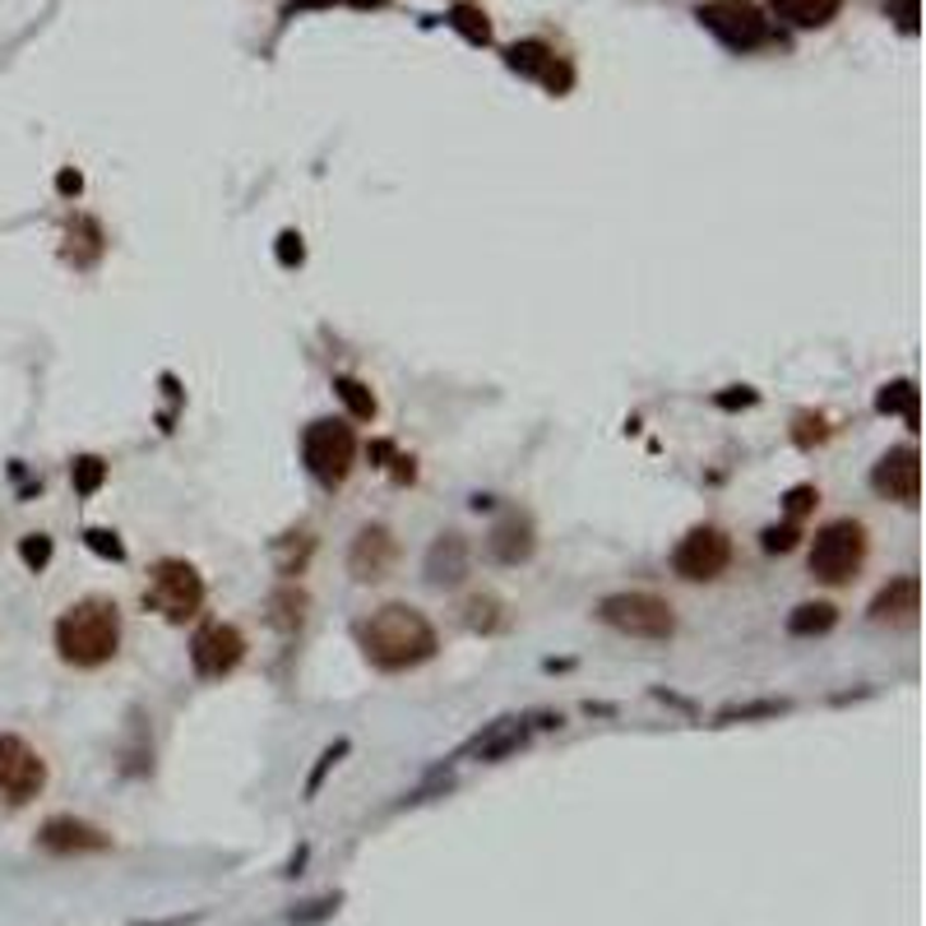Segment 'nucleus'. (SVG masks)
<instances>
[{"mask_svg":"<svg viewBox=\"0 0 926 926\" xmlns=\"http://www.w3.org/2000/svg\"><path fill=\"white\" fill-rule=\"evenodd\" d=\"M357 648L380 672H413V667L436 658L440 635H436V625L426 621V611L407 607V602H385L370 611L366 621H357Z\"/></svg>","mask_w":926,"mask_h":926,"instance_id":"f257e3e1","label":"nucleus"},{"mask_svg":"<svg viewBox=\"0 0 926 926\" xmlns=\"http://www.w3.org/2000/svg\"><path fill=\"white\" fill-rule=\"evenodd\" d=\"M51 639L65 667L98 672L121 654V607L111 598H80L56 617Z\"/></svg>","mask_w":926,"mask_h":926,"instance_id":"f03ea898","label":"nucleus"},{"mask_svg":"<svg viewBox=\"0 0 926 926\" xmlns=\"http://www.w3.org/2000/svg\"><path fill=\"white\" fill-rule=\"evenodd\" d=\"M695 19H699V24L709 28L728 51H736V56H751V51H759V47L783 42V33L773 28V19L759 10L755 0H699V5H695Z\"/></svg>","mask_w":926,"mask_h":926,"instance_id":"7ed1b4c3","label":"nucleus"},{"mask_svg":"<svg viewBox=\"0 0 926 926\" xmlns=\"http://www.w3.org/2000/svg\"><path fill=\"white\" fill-rule=\"evenodd\" d=\"M204 574L191 565V561H181V556H162V561L148 570V584H144V607L148 611H158L162 621H172V625H185L191 617H199V607H204Z\"/></svg>","mask_w":926,"mask_h":926,"instance_id":"20e7f679","label":"nucleus"},{"mask_svg":"<svg viewBox=\"0 0 926 926\" xmlns=\"http://www.w3.org/2000/svg\"><path fill=\"white\" fill-rule=\"evenodd\" d=\"M598 621L625 639H672L677 635L672 602L658 598V593H644V588L607 593V598L598 602Z\"/></svg>","mask_w":926,"mask_h":926,"instance_id":"39448f33","label":"nucleus"},{"mask_svg":"<svg viewBox=\"0 0 926 926\" xmlns=\"http://www.w3.org/2000/svg\"><path fill=\"white\" fill-rule=\"evenodd\" d=\"M811 574L820 584H848L852 574H857L866 565V524L862 519H829L825 528H815L811 537Z\"/></svg>","mask_w":926,"mask_h":926,"instance_id":"423d86ee","label":"nucleus"},{"mask_svg":"<svg viewBox=\"0 0 926 926\" xmlns=\"http://www.w3.org/2000/svg\"><path fill=\"white\" fill-rule=\"evenodd\" d=\"M302 459L310 477L320 482V487H343L348 473L357 468V431L343 422V417H320L306 426L302 436Z\"/></svg>","mask_w":926,"mask_h":926,"instance_id":"0eeeda50","label":"nucleus"},{"mask_svg":"<svg viewBox=\"0 0 926 926\" xmlns=\"http://www.w3.org/2000/svg\"><path fill=\"white\" fill-rule=\"evenodd\" d=\"M732 565V537L718 524H695L672 551V570L685 584H714Z\"/></svg>","mask_w":926,"mask_h":926,"instance_id":"6e6552de","label":"nucleus"},{"mask_svg":"<svg viewBox=\"0 0 926 926\" xmlns=\"http://www.w3.org/2000/svg\"><path fill=\"white\" fill-rule=\"evenodd\" d=\"M47 788V759L42 751L19 732H0V802L28 806Z\"/></svg>","mask_w":926,"mask_h":926,"instance_id":"1a4fd4ad","label":"nucleus"},{"mask_svg":"<svg viewBox=\"0 0 926 926\" xmlns=\"http://www.w3.org/2000/svg\"><path fill=\"white\" fill-rule=\"evenodd\" d=\"M246 635L232 621H204L191 639V667L199 681H222L246 662Z\"/></svg>","mask_w":926,"mask_h":926,"instance_id":"9d476101","label":"nucleus"},{"mask_svg":"<svg viewBox=\"0 0 926 926\" xmlns=\"http://www.w3.org/2000/svg\"><path fill=\"white\" fill-rule=\"evenodd\" d=\"M505 65L514 74H524V80H537L551 98H561V93L574 88V65L547 42V37H524V42L505 47Z\"/></svg>","mask_w":926,"mask_h":926,"instance_id":"9b49d317","label":"nucleus"},{"mask_svg":"<svg viewBox=\"0 0 926 926\" xmlns=\"http://www.w3.org/2000/svg\"><path fill=\"white\" fill-rule=\"evenodd\" d=\"M870 491H876L880 500H894V505H917V496H922L917 444H894V450H885L880 463L870 468Z\"/></svg>","mask_w":926,"mask_h":926,"instance_id":"f8f14e48","label":"nucleus"},{"mask_svg":"<svg viewBox=\"0 0 926 926\" xmlns=\"http://www.w3.org/2000/svg\"><path fill=\"white\" fill-rule=\"evenodd\" d=\"M399 565V537L385 524H366L348 547V574L357 584H380Z\"/></svg>","mask_w":926,"mask_h":926,"instance_id":"ddd939ff","label":"nucleus"},{"mask_svg":"<svg viewBox=\"0 0 926 926\" xmlns=\"http://www.w3.org/2000/svg\"><path fill=\"white\" fill-rule=\"evenodd\" d=\"M37 848L51 852V857H88V852H107L111 833L80 815H51V820L37 829Z\"/></svg>","mask_w":926,"mask_h":926,"instance_id":"4468645a","label":"nucleus"},{"mask_svg":"<svg viewBox=\"0 0 926 926\" xmlns=\"http://www.w3.org/2000/svg\"><path fill=\"white\" fill-rule=\"evenodd\" d=\"M468 565H473V547L463 533H440L436 543L426 547V561H422L431 588H459L468 580Z\"/></svg>","mask_w":926,"mask_h":926,"instance_id":"2eb2a0df","label":"nucleus"},{"mask_svg":"<svg viewBox=\"0 0 926 926\" xmlns=\"http://www.w3.org/2000/svg\"><path fill=\"white\" fill-rule=\"evenodd\" d=\"M528 736H533V728H528V718H496V722H487L468 746H463L454 759H482V765H496V759H505V755H514V751H524L528 746Z\"/></svg>","mask_w":926,"mask_h":926,"instance_id":"dca6fc26","label":"nucleus"},{"mask_svg":"<svg viewBox=\"0 0 926 926\" xmlns=\"http://www.w3.org/2000/svg\"><path fill=\"white\" fill-rule=\"evenodd\" d=\"M487 551H491L496 565H524V561H533V551H537V528H533V519H528L524 510L500 514L496 528H491V537H487Z\"/></svg>","mask_w":926,"mask_h":926,"instance_id":"f3484780","label":"nucleus"},{"mask_svg":"<svg viewBox=\"0 0 926 926\" xmlns=\"http://www.w3.org/2000/svg\"><path fill=\"white\" fill-rule=\"evenodd\" d=\"M922 607V584L917 574H899L894 584H885L870 602V621H913Z\"/></svg>","mask_w":926,"mask_h":926,"instance_id":"a211bd4d","label":"nucleus"},{"mask_svg":"<svg viewBox=\"0 0 926 926\" xmlns=\"http://www.w3.org/2000/svg\"><path fill=\"white\" fill-rule=\"evenodd\" d=\"M769 10L783 19L788 28L811 33V28H829L833 19H839L843 0H769Z\"/></svg>","mask_w":926,"mask_h":926,"instance_id":"6ab92c4d","label":"nucleus"},{"mask_svg":"<svg viewBox=\"0 0 926 926\" xmlns=\"http://www.w3.org/2000/svg\"><path fill=\"white\" fill-rule=\"evenodd\" d=\"M306 593L302 588H292V584H283L269 598V625L278 630V635H296V630L306 625Z\"/></svg>","mask_w":926,"mask_h":926,"instance_id":"aec40b11","label":"nucleus"},{"mask_svg":"<svg viewBox=\"0 0 926 926\" xmlns=\"http://www.w3.org/2000/svg\"><path fill=\"white\" fill-rule=\"evenodd\" d=\"M833 625H839V607L833 602H802V607H792V617H788V635L815 639V635H829Z\"/></svg>","mask_w":926,"mask_h":926,"instance_id":"412c9836","label":"nucleus"},{"mask_svg":"<svg viewBox=\"0 0 926 926\" xmlns=\"http://www.w3.org/2000/svg\"><path fill=\"white\" fill-rule=\"evenodd\" d=\"M463 625L477 630V635H496V630L510 625V611L496 593H473V598L463 602Z\"/></svg>","mask_w":926,"mask_h":926,"instance_id":"4be33fe9","label":"nucleus"},{"mask_svg":"<svg viewBox=\"0 0 926 926\" xmlns=\"http://www.w3.org/2000/svg\"><path fill=\"white\" fill-rule=\"evenodd\" d=\"M876 407H880L885 417H894V413H899V417L917 431V385L907 380V376H903V380H889V385L880 389V394H876Z\"/></svg>","mask_w":926,"mask_h":926,"instance_id":"5701e85b","label":"nucleus"},{"mask_svg":"<svg viewBox=\"0 0 926 926\" xmlns=\"http://www.w3.org/2000/svg\"><path fill=\"white\" fill-rule=\"evenodd\" d=\"M444 24H450L463 42H473V47H491V19L482 14L477 5H454L450 14H444Z\"/></svg>","mask_w":926,"mask_h":926,"instance_id":"b1692460","label":"nucleus"},{"mask_svg":"<svg viewBox=\"0 0 926 926\" xmlns=\"http://www.w3.org/2000/svg\"><path fill=\"white\" fill-rule=\"evenodd\" d=\"M333 394L348 403V413L357 422H370L376 417V394H370V385L357 380V376H333Z\"/></svg>","mask_w":926,"mask_h":926,"instance_id":"393cba45","label":"nucleus"},{"mask_svg":"<svg viewBox=\"0 0 926 926\" xmlns=\"http://www.w3.org/2000/svg\"><path fill=\"white\" fill-rule=\"evenodd\" d=\"M70 482H74V491H80V496H98L102 482H107V459L80 454V459L70 463Z\"/></svg>","mask_w":926,"mask_h":926,"instance_id":"a878e982","label":"nucleus"},{"mask_svg":"<svg viewBox=\"0 0 926 926\" xmlns=\"http://www.w3.org/2000/svg\"><path fill=\"white\" fill-rule=\"evenodd\" d=\"M348 751H352V741H348V736H339V741H333V746H325V751H320V759H315V769H310V778H306V788H302V792H306V802H315V792H320V788H325V778H329V769H333V765H339V759H343Z\"/></svg>","mask_w":926,"mask_h":926,"instance_id":"bb28decb","label":"nucleus"},{"mask_svg":"<svg viewBox=\"0 0 926 926\" xmlns=\"http://www.w3.org/2000/svg\"><path fill=\"white\" fill-rule=\"evenodd\" d=\"M339 894H320V899H310V903H302V907H292L288 913V926H320V922H329L333 913H339Z\"/></svg>","mask_w":926,"mask_h":926,"instance_id":"cd10ccee","label":"nucleus"},{"mask_svg":"<svg viewBox=\"0 0 926 926\" xmlns=\"http://www.w3.org/2000/svg\"><path fill=\"white\" fill-rule=\"evenodd\" d=\"M788 709V699H751V704H728V709H718V728L722 722H746V718H773V714H783Z\"/></svg>","mask_w":926,"mask_h":926,"instance_id":"c85d7f7f","label":"nucleus"},{"mask_svg":"<svg viewBox=\"0 0 926 926\" xmlns=\"http://www.w3.org/2000/svg\"><path fill=\"white\" fill-rule=\"evenodd\" d=\"M366 454H370V463H376V468H389V473H394V482H413V459H403L389 440H376Z\"/></svg>","mask_w":926,"mask_h":926,"instance_id":"c756f323","label":"nucleus"},{"mask_svg":"<svg viewBox=\"0 0 926 926\" xmlns=\"http://www.w3.org/2000/svg\"><path fill=\"white\" fill-rule=\"evenodd\" d=\"M51 551H56V543H51L47 533H28L24 543H19V561H24L33 574H42L51 565Z\"/></svg>","mask_w":926,"mask_h":926,"instance_id":"7c9ffc66","label":"nucleus"},{"mask_svg":"<svg viewBox=\"0 0 926 926\" xmlns=\"http://www.w3.org/2000/svg\"><path fill=\"white\" fill-rule=\"evenodd\" d=\"M820 505V491L811 487V482H802V487H792L788 496H783V514L792 519V524H806V514Z\"/></svg>","mask_w":926,"mask_h":926,"instance_id":"2f4dec72","label":"nucleus"},{"mask_svg":"<svg viewBox=\"0 0 926 926\" xmlns=\"http://www.w3.org/2000/svg\"><path fill=\"white\" fill-rule=\"evenodd\" d=\"M796 543H802V524H792V519H783V524H773V528L759 533V547H765L769 556L773 551H792Z\"/></svg>","mask_w":926,"mask_h":926,"instance_id":"473e14b6","label":"nucleus"},{"mask_svg":"<svg viewBox=\"0 0 926 926\" xmlns=\"http://www.w3.org/2000/svg\"><path fill=\"white\" fill-rule=\"evenodd\" d=\"M84 547L98 551L102 561H125V543H121V537L111 533V528H88V533H84Z\"/></svg>","mask_w":926,"mask_h":926,"instance_id":"72a5a7b5","label":"nucleus"},{"mask_svg":"<svg viewBox=\"0 0 926 926\" xmlns=\"http://www.w3.org/2000/svg\"><path fill=\"white\" fill-rule=\"evenodd\" d=\"M302 259H306L302 236H296V232H278V265H283V269H296Z\"/></svg>","mask_w":926,"mask_h":926,"instance_id":"f704fd0d","label":"nucleus"},{"mask_svg":"<svg viewBox=\"0 0 926 926\" xmlns=\"http://www.w3.org/2000/svg\"><path fill=\"white\" fill-rule=\"evenodd\" d=\"M885 14L894 19V24L903 28V33H917V0H885Z\"/></svg>","mask_w":926,"mask_h":926,"instance_id":"c9c22d12","label":"nucleus"},{"mask_svg":"<svg viewBox=\"0 0 926 926\" xmlns=\"http://www.w3.org/2000/svg\"><path fill=\"white\" fill-rule=\"evenodd\" d=\"M755 399H759L755 389H746V385H741V394H718L714 403H718V407H746V403H755Z\"/></svg>","mask_w":926,"mask_h":926,"instance_id":"e433bc0d","label":"nucleus"},{"mask_svg":"<svg viewBox=\"0 0 926 926\" xmlns=\"http://www.w3.org/2000/svg\"><path fill=\"white\" fill-rule=\"evenodd\" d=\"M56 185H61V195H80V191H84L80 172H61V176H56Z\"/></svg>","mask_w":926,"mask_h":926,"instance_id":"4c0bfd02","label":"nucleus"},{"mask_svg":"<svg viewBox=\"0 0 926 926\" xmlns=\"http://www.w3.org/2000/svg\"><path fill=\"white\" fill-rule=\"evenodd\" d=\"M306 857H310V848H296V852H292V862L283 866V876H302V866H306Z\"/></svg>","mask_w":926,"mask_h":926,"instance_id":"58836bf2","label":"nucleus"},{"mask_svg":"<svg viewBox=\"0 0 926 926\" xmlns=\"http://www.w3.org/2000/svg\"><path fill=\"white\" fill-rule=\"evenodd\" d=\"M292 5H302V10H325V5H343V0H292Z\"/></svg>","mask_w":926,"mask_h":926,"instance_id":"ea45409f","label":"nucleus"},{"mask_svg":"<svg viewBox=\"0 0 926 926\" xmlns=\"http://www.w3.org/2000/svg\"><path fill=\"white\" fill-rule=\"evenodd\" d=\"M343 5H352V10H380L385 0H343Z\"/></svg>","mask_w":926,"mask_h":926,"instance_id":"a19ab883","label":"nucleus"}]
</instances>
